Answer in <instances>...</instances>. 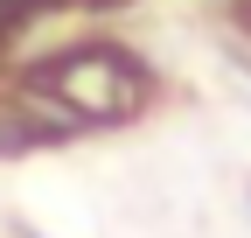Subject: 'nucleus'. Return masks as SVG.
Returning a JSON list of instances; mask_svg holds the SVG:
<instances>
[{
    "instance_id": "nucleus-1",
    "label": "nucleus",
    "mask_w": 251,
    "mask_h": 238,
    "mask_svg": "<svg viewBox=\"0 0 251 238\" xmlns=\"http://www.w3.org/2000/svg\"><path fill=\"white\" fill-rule=\"evenodd\" d=\"M63 91H70L77 105H91L98 119H112V112H126V98H133V70H126L112 49H98V56H77V63L63 70Z\"/></svg>"
}]
</instances>
